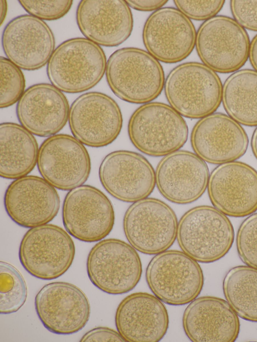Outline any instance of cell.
Listing matches in <instances>:
<instances>
[{"mask_svg":"<svg viewBox=\"0 0 257 342\" xmlns=\"http://www.w3.org/2000/svg\"><path fill=\"white\" fill-rule=\"evenodd\" d=\"M4 206L9 217L25 228L46 224L57 215L59 195L43 178L26 176L16 179L7 188Z\"/></svg>","mask_w":257,"mask_h":342,"instance_id":"20","label":"cell"},{"mask_svg":"<svg viewBox=\"0 0 257 342\" xmlns=\"http://www.w3.org/2000/svg\"><path fill=\"white\" fill-rule=\"evenodd\" d=\"M68 121L74 137L92 147L105 146L113 142L123 124L117 103L98 92L85 93L77 98L70 108Z\"/></svg>","mask_w":257,"mask_h":342,"instance_id":"11","label":"cell"},{"mask_svg":"<svg viewBox=\"0 0 257 342\" xmlns=\"http://www.w3.org/2000/svg\"><path fill=\"white\" fill-rule=\"evenodd\" d=\"M37 163L43 178L63 191L82 185L91 170L89 155L83 144L66 134H55L43 141Z\"/></svg>","mask_w":257,"mask_h":342,"instance_id":"13","label":"cell"},{"mask_svg":"<svg viewBox=\"0 0 257 342\" xmlns=\"http://www.w3.org/2000/svg\"><path fill=\"white\" fill-rule=\"evenodd\" d=\"M196 37L191 20L173 8H161L153 12L143 30V40L148 52L165 63H176L186 58L194 48Z\"/></svg>","mask_w":257,"mask_h":342,"instance_id":"14","label":"cell"},{"mask_svg":"<svg viewBox=\"0 0 257 342\" xmlns=\"http://www.w3.org/2000/svg\"><path fill=\"white\" fill-rule=\"evenodd\" d=\"M178 221L173 209L160 200L147 198L132 204L123 219L124 233L136 250L148 255L167 250L177 238Z\"/></svg>","mask_w":257,"mask_h":342,"instance_id":"9","label":"cell"},{"mask_svg":"<svg viewBox=\"0 0 257 342\" xmlns=\"http://www.w3.org/2000/svg\"><path fill=\"white\" fill-rule=\"evenodd\" d=\"M248 57L252 66L257 72V35L250 43Z\"/></svg>","mask_w":257,"mask_h":342,"instance_id":"37","label":"cell"},{"mask_svg":"<svg viewBox=\"0 0 257 342\" xmlns=\"http://www.w3.org/2000/svg\"><path fill=\"white\" fill-rule=\"evenodd\" d=\"M230 6L235 20L241 26L257 31V1L233 0Z\"/></svg>","mask_w":257,"mask_h":342,"instance_id":"34","label":"cell"},{"mask_svg":"<svg viewBox=\"0 0 257 342\" xmlns=\"http://www.w3.org/2000/svg\"><path fill=\"white\" fill-rule=\"evenodd\" d=\"M190 141L195 154L212 164L239 158L246 152L248 144L242 127L221 113H212L198 120L192 130Z\"/></svg>","mask_w":257,"mask_h":342,"instance_id":"21","label":"cell"},{"mask_svg":"<svg viewBox=\"0 0 257 342\" xmlns=\"http://www.w3.org/2000/svg\"><path fill=\"white\" fill-rule=\"evenodd\" d=\"M0 107L7 108L18 102L25 87V80L21 69L8 58L0 57Z\"/></svg>","mask_w":257,"mask_h":342,"instance_id":"30","label":"cell"},{"mask_svg":"<svg viewBox=\"0 0 257 342\" xmlns=\"http://www.w3.org/2000/svg\"><path fill=\"white\" fill-rule=\"evenodd\" d=\"M102 48L83 38L67 40L54 51L47 67L52 85L61 91L77 93L95 86L105 72Z\"/></svg>","mask_w":257,"mask_h":342,"instance_id":"3","label":"cell"},{"mask_svg":"<svg viewBox=\"0 0 257 342\" xmlns=\"http://www.w3.org/2000/svg\"><path fill=\"white\" fill-rule=\"evenodd\" d=\"M78 28L89 40L104 47L119 45L131 36L133 18L122 0H83L76 14Z\"/></svg>","mask_w":257,"mask_h":342,"instance_id":"22","label":"cell"},{"mask_svg":"<svg viewBox=\"0 0 257 342\" xmlns=\"http://www.w3.org/2000/svg\"><path fill=\"white\" fill-rule=\"evenodd\" d=\"M2 43L10 61L20 69L34 71L48 62L54 51L55 38L45 22L24 15L7 24L3 33Z\"/></svg>","mask_w":257,"mask_h":342,"instance_id":"19","label":"cell"},{"mask_svg":"<svg viewBox=\"0 0 257 342\" xmlns=\"http://www.w3.org/2000/svg\"><path fill=\"white\" fill-rule=\"evenodd\" d=\"M117 331L130 342H158L169 326L167 310L156 296L147 292L132 293L118 304L115 314Z\"/></svg>","mask_w":257,"mask_h":342,"instance_id":"23","label":"cell"},{"mask_svg":"<svg viewBox=\"0 0 257 342\" xmlns=\"http://www.w3.org/2000/svg\"><path fill=\"white\" fill-rule=\"evenodd\" d=\"M168 1H126L131 8L140 11H157L164 6Z\"/></svg>","mask_w":257,"mask_h":342,"instance_id":"36","label":"cell"},{"mask_svg":"<svg viewBox=\"0 0 257 342\" xmlns=\"http://www.w3.org/2000/svg\"><path fill=\"white\" fill-rule=\"evenodd\" d=\"M62 214L67 232L85 242L104 239L114 224V211L109 199L100 190L89 185H81L66 194Z\"/></svg>","mask_w":257,"mask_h":342,"instance_id":"12","label":"cell"},{"mask_svg":"<svg viewBox=\"0 0 257 342\" xmlns=\"http://www.w3.org/2000/svg\"><path fill=\"white\" fill-rule=\"evenodd\" d=\"M207 190L214 207L226 215L243 217L257 210V171L246 163L233 161L217 166Z\"/></svg>","mask_w":257,"mask_h":342,"instance_id":"17","label":"cell"},{"mask_svg":"<svg viewBox=\"0 0 257 342\" xmlns=\"http://www.w3.org/2000/svg\"><path fill=\"white\" fill-rule=\"evenodd\" d=\"M107 84L120 99L131 103L146 104L161 93L165 75L158 60L148 52L136 48L117 50L106 66Z\"/></svg>","mask_w":257,"mask_h":342,"instance_id":"1","label":"cell"},{"mask_svg":"<svg viewBox=\"0 0 257 342\" xmlns=\"http://www.w3.org/2000/svg\"><path fill=\"white\" fill-rule=\"evenodd\" d=\"M251 147L252 152L257 159V127L254 130L251 137Z\"/></svg>","mask_w":257,"mask_h":342,"instance_id":"38","label":"cell"},{"mask_svg":"<svg viewBox=\"0 0 257 342\" xmlns=\"http://www.w3.org/2000/svg\"><path fill=\"white\" fill-rule=\"evenodd\" d=\"M234 237L229 219L211 206L194 207L178 222L177 239L179 247L201 263L213 262L224 257L231 248Z\"/></svg>","mask_w":257,"mask_h":342,"instance_id":"4","label":"cell"},{"mask_svg":"<svg viewBox=\"0 0 257 342\" xmlns=\"http://www.w3.org/2000/svg\"><path fill=\"white\" fill-rule=\"evenodd\" d=\"M98 175L104 189L124 202L147 198L156 186L155 172L150 162L142 155L129 150H116L106 155Z\"/></svg>","mask_w":257,"mask_h":342,"instance_id":"16","label":"cell"},{"mask_svg":"<svg viewBox=\"0 0 257 342\" xmlns=\"http://www.w3.org/2000/svg\"><path fill=\"white\" fill-rule=\"evenodd\" d=\"M238 254L243 262L257 269V213L240 225L236 235Z\"/></svg>","mask_w":257,"mask_h":342,"instance_id":"31","label":"cell"},{"mask_svg":"<svg viewBox=\"0 0 257 342\" xmlns=\"http://www.w3.org/2000/svg\"><path fill=\"white\" fill-rule=\"evenodd\" d=\"M164 88L171 106L188 118H202L213 113L222 101L223 86L219 77L198 62L176 67L168 74Z\"/></svg>","mask_w":257,"mask_h":342,"instance_id":"2","label":"cell"},{"mask_svg":"<svg viewBox=\"0 0 257 342\" xmlns=\"http://www.w3.org/2000/svg\"><path fill=\"white\" fill-rule=\"evenodd\" d=\"M178 10L188 18L207 20L215 16L222 8L224 1H174Z\"/></svg>","mask_w":257,"mask_h":342,"instance_id":"33","label":"cell"},{"mask_svg":"<svg viewBox=\"0 0 257 342\" xmlns=\"http://www.w3.org/2000/svg\"><path fill=\"white\" fill-rule=\"evenodd\" d=\"M1 25L4 21L7 13V3L6 1H1Z\"/></svg>","mask_w":257,"mask_h":342,"instance_id":"39","label":"cell"},{"mask_svg":"<svg viewBox=\"0 0 257 342\" xmlns=\"http://www.w3.org/2000/svg\"><path fill=\"white\" fill-rule=\"evenodd\" d=\"M27 297L26 282L19 271L6 262H0V312L8 314L19 310Z\"/></svg>","mask_w":257,"mask_h":342,"instance_id":"29","label":"cell"},{"mask_svg":"<svg viewBox=\"0 0 257 342\" xmlns=\"http://www.w3.org/2000/svg\"><path fill=\"white\" fill-rule=\"evenodd\" d=\"M22 7L30 15L40 20L53 21L61 19L69 11L73 4L67 1H19Z\"/></svg>","mask_w":257,"mask_h":342,"instance_id":"32","label":"cell"},{"mask_svg":"<svg viewBox=\"0 0 257 342\" xmlns=\"http://www.w3.org/2000/svg\"><path fill=\"white\" fill-rule=\"evenodd\" d=\"M68 100L53 85L39 83L26 89L18 101V119L32 134L50 137L59 132L69 117Z\"/></svg>","mask_w":257,"mask_h":342,"instance_id":"24","label":"cell"},{"mask_svg":"<svg viewBox=\"0 0 257 342\" xmlns=\"http://www.w3.org/2000/svg\"><path fill=\"white\" fill-rule=\"evenodd\" d=\"M75 254L74 242L58 226L46 224L29 229L20 243L19 256L25 269L42 280H52L64 274Z\"/></svg>","mask_w":257,"mask_h":342,"instance_id":"8","label":"cell"},{"mask_svg":"<svg viewBox=\"0 0 257 342\" xmlns=\"http://www.w3.org/2000/svg\"><path fill=\"white\" fill-rule=\"evenodd\" d=\"M127 132L136 148L155 157L179 150L188 135L187 124L182 116L171 106L157 102L144 104L133 112Z\"/></svg>","mask_w":257,"mask_h":342,"instance_id":"5","label":"cell"},{"mask_svg":"<svg viewBox=\"0 0 257 342\" xmlns=\"http://www.w3.org/2000/svg\"><path fill=\"white\" fill-rule=\"evenodd\" d=\"M86 269L95 286L113 295L133 289L142 274V262L136 249L124 241L113 238L102 240L91 248Z\"/></svg>","mask_w":257,"mask_h":342,"instance_id":"7","label":"cell"},{"mask_svg":"<svg viewBox=\"0 0 257 342\" xmlns=\"http://www.w3.org/2000/svg\"><path fill=\"white\" fill-rule=\"evenodd\" d=\"M155 177L157 189L166 199L185 205L196 201L204 194L209 173L205 161L197 154L181 150L160 160Z\"/></svg>","mask_w":257,"mask_h":342,"instance_id":"18","label":"cell"},{"mask_svg":"<svg viewBox=\"0 0 257 342\" xmlns=\"http://www.w3.org/2000/svg\"><path fill=\"white\" fill-rule=\"evenodd\" d=\"M195 46L203 64L214 72L229 73L245 64L250 42L247 32L235 20L218 16L201 25Z\"/></svg>","mask_w":257,"mask_h":342,"instance_id":"10","label":"cell"},{"mask_svg":"<svg viewBox=\"0 0 257 342\" xmlns=\"http://www.w3.org/2000/svg\"><path fill=\"white\" fill-rule=\"evenodd\" d=\"M222 101L229 116L238 123L257 126V72L243 69L225 81Z\"/></svg>","mask_w":257,"mask_h":342,"instance_id":"27","label":"cell"},{"mask_svg":"<svg viewBox=\"0 0 257 342\" xmlns=\"http://www.w3.org/2000/svg\"><path fill=\"white\" fill-rule=\"evenodd\" d=\"M225 297L241 318L257 322V269L238 266L229 270L223 281Z\"/></svg>","mask_w":257,"mask_h":342,"instance_id":"28","label":"cell"},{"mask_svg":"<svg viewBox=\"0 0 257 342\" xmlns=\"http://www.w3.org/2000/svg\"><path fill=\"white\" fill-rule=\"evenodd\" d=\"M0 176L17 179L27 176L37 163L38 146L33 134L11 122L0 125Z\"/></svg>","mask_w":257,"mask_h":342,"instance_id":"26","label":"cell"},{"mask_svg":"<svg viewBox=\"0 0 257 342\" xmlns=\"http://www.w3.org/2000/svg\"><path fill=\"white\" fill-rule=\"evenodd\" d=\"M146 279L153 294L172 305L191 302L200 293L204 284L203 272L197 261L175 250H166L152 258Z\"/></svg>","mask_w":257,"mask_h":342,"instance_id":"6","label":"cell"},{"mask_svg":"<svg viewBox=\"0 0 257 342\" xmlns=\"http://www.w3.org/2000/svg\"><path fill=\"white\" fill-rule=\"evenodd\" d=\"M84 342L125 341L118 332L106 327H97L83 335L80 340Z\"/></svg>","mask_w":257,"mask_h":342,"instance_id":"35","label":"cell"},{"mask_svg":"<svg viewBox=\"0 0 257 342\" xmlns=\"http://www.w3.org/2000/svg\"><path fill=\"white\" fill-rule=\"evenodd\" d=\"M184 331L194 342H232L240 328L236 312L227 301L204 296L190 302L182 317Z\"/></svg>","mask_w":257,"mask_h":342,"instance_id":"25","label":"cell"},{"mask_svg":"<svg viewBox=\"0 0 257 342\" xmlns=\"http://www.w3.org/2000/svg\"><path fill=\"white\" fill-rule=\"evenodd\" d=\"M36 313L44 327L58 334H70L87 323L90 306L84 293L76 285L65 282L45 285L35 298Z\"/></svg>","mask_w":257,"mask_h":342,"instance_id":"15","label":"cell"}]
</instances>
